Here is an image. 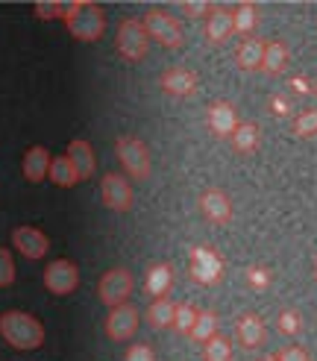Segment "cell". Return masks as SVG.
Segmentation results:
<instances>
[{
	"mask_svg": "<svg viewBox=\"0 0 317 361\" xmlns=\"http://www.w3.org/2000/svg\"><path fill=\"white\" fill-rule=\"evenodd\" d=\"M65 30L74 35L77 42H97L106 32V12L92 4V0H74L65 4Z\"/></svg>",
	"mask_w": 317,
	"mask_h": 361,
	"instance_id": "obj_1",
	"label": "cell"
},
{
	"mask_svg": "<svg viewBox=\"0 0 317 361\" xmlns=\"http://www.w3.org/2000/svg\"><path fill=\"white\" fill-rule=\"evenodd\" d=\"M0 335L15 350H39L44 344V326L27 312L0 314Z\"/></svg>",
	"mask_w": 317,
	"mask_h": 361,
	"instance_id": "obj_2",
	"label": "cell"
},
{
	"mask_svg": "<svg viewBox=\"0 0 317 361\" xmlns=\"http://www.w3.org/2000/svg\"><path fill=\"white\" fill-rule=\"evenodd\" d=\"M141 24H144L147 35L153 42H158L162 47H182L185 44V32H182V24L176 21V18L165 9H147L144 18H141Z\"/></svg>",
	"mask_w": 317,
	"mask_h": 361,
	"instance_id": "obj_3",
	"label": "cell"
},
{
	"mask_svg": "<svg viewBox=\"0 0 317 361\" xmlns=\"http://www.w3.org/2000/svg\"><path fill=\"white\" fill-rule=\"evenodd\" d=\"M115 153L120 159L123 171H127L132 179H147L150 176V171H153L150 150H147V144L141 141L138 135H118Z\"/></svg>",
	"mask_w": 317,
	"mask_h": 361,
	"instance_id": "obj_4",
	"label": "cell"
},
{
	"mask_svg": "<svg viewBox=\"0 0 317 361\" xmlns=\"http://www.w3.org/2000/svg\"><path fill=\"white\" fill-rule=\"evenodd\" d=\"M118 53L127 62H141L150 50V35L141 24V18H123L118 27V39H115Z\"/></svg>",
	"mask_w": 317,
	"mask_h": 361,
	"instance_id": "obj_5",
	"label": "cell"
},
{
	"mask_svg": "<svg viewBox=\"0 0 317 361\" xmlns=\"http://www.w3.org/2000/svg\"><path fill=\"white\" fill-rule=\"evenodd\" d=\"M132 274L127 267H112V270H106V274L100 276V285H97V294L100 300L109 305V309H115V305L120 302H127L130 294H132Z\"/></svg>",
	"mask_w": 317,
	"mask_h": 361,
	"instance_id": "obj_6",
	"label": "cell"
},
{
	"mask_svg": "<svg viewBox=\"0 0 317 361\" xmlns=\"http://www.w3.org/2000/svg\"><path fill=\"white\" fill-rule=\"evenodd\" d=\"M80 285V267L68 259H56L50 262L47 270H44V288L50 294L56 297H65V294H74Z\"/></svg>",
	"mask_w": 317,
	"mask_h": 361,
	"instance_id": "obj_7",
	"label": "cell"
},
{
	"mask_svg": "<svg viewBox=\"0 0 317 361\" xmlns=\"http://www.w3.org/2000/svg\"><path fill=\"white\" fill-rule=\"evenodd\" d=\"M100 197H103V203L109 206L112 212H130L132 203H135L130 179L120 176V173H106L100 179Z\"/></svg>",
	"mask_w": 317,
	"mask_h": 361,
	"instance_id": "obj_8",
	"label": "cell"
},
{
	"mask_svg": "<svg viewBox=\"0 0 317 361\" xmlns=\"http://www.w3.org/2000/svg\"><path fill=\"white\" fill-rule=\"evenodd\" d=\"M191 276L200 285H215L223 276V259L211 247H194L191 250Z\"/></svg>",
	"mask_w": 317,
	"mask_h": 361,
	"instance_id": "obj_9",
	"label": "cell"
},
{
	"mask_svg": "<svg viewBox=\"0 0 317 361\" xmlns=\"http://www.w3.org/2000/svg\"><path fill=\"white\" fill-rule=\"evenodd\" d=\"M138 332V309L130 302H120L106 317V335L112 341H130Z\"/></svg>",
	"mask_w": 317,
	"mask_h": 361,
	"instance_id": "obj_10",
	"label": "cell"
},
{
	"mask_svg": "<svg viewBox=\"0 0 317 361\" xmlns=\"http://www.w3.org/2000/svg\"><path fill=\"white\" fill-rule=\"evenodd\" d=\"M200 212L209 224L215 226H226L232 221V200H229V194L220 191V188H206L200 194Z\"/></svg>",
	"mask_w": 317,
	"mask_h": 361,
	"instance_id": "obj_11",
	"label": "cell"
},
{
	"mask_svg": "<svg viewBox=\"0 0 317 361\" xmlns=\"http://www.w3.org/2000/svg\"><path fill=\"white\" fill-rule=\"evenodd\" d=\"M206 123H209V130L211 135H218V138H232V133L238 130V112H235V106L229 103V100H215L206 109Z\"/></svg>",
	"mask_w": 317,
	"mask_h": 361,
	"instance_id": "obj_12",
	"label": "cell"
},
{
	"mask_svg": "<svg viewBox=\"0 0 317 361\" xmlns=\"http://www.w3.org/2000/svg\"><path fill=\"white\" fill-rule=\"evenodd\" d=\"M12 247L18 252H24L27 259H44L47 256V250H50V241L42 229H35V226H18L12 229Z\"/></svg>",
	"mask_w": 317,
	"mask_h": 361,
	"instance_id": "obj_13",
	"label": "cell"
},
{
	"mask_svg": "<svg viewBox=\"0 0 317 361\" xmlns=\"http://www.w3.org/2000/svg\"><path fill=\"white\" fill-rule=\"evenodd\" d=\"M197 85H200L197 74L188 71V68H168L165 74L158 77V88L170 97H191L194 92H197Z\"/></svg>",
	"mask_w": 317,
	"mask_h": 361,
	"instance_id": "obj_14",
	"label": "cell"
},
{
	"mask_svg": "<svg viewBox=\"0 0 317 361\" xmlns=\"http://www.w3.org/2000/svg\"><path fill=\"white\" fill-rule=\"evenodd\" d=\"M264 335L268 332H264V320L259 314L247 312V314H241L235 320V338H238V344L244 350H259L264 344Z\"/></svg>",
	"mask_w": 317,
	"mask_h": 361,
	"instance_id": "obj_15",
	"label": "cell"
},
{
	"mask_svg": "<svg viewBox=\"0 0 317 361\" xmlns=\"http://www.w3.org/2000/svg\"><path fill=\"white\" fill-rule=\"evenodd\" d=\"M235 32V21H232V9L226 6H211L209 18H206V39L211 44H223L229 42V35Z\"/></svg>",
	"mask_w": 317,
	"mask_h": 361,
	"instance_id": "obj_16",
	"label": "cell"
},
{
	"mask_svg": "<svg viewBox=\"0 0 317 361\" xmlns=\"http://www.w3.org/2000/svg\"><path fill=\"white\" fill-rule=\"evenodd\" d=\"M288 62H291V47L282 42V39H273L264 44V59H261V71L268 77H282L288 71Z\"/></svg>",
	"mask_w": 317,
	"mask_h": 361,
	"instance_id": "obj_17",
	"label": "cell"
},
{
	"mask_svg": "<svg viewBox=\"0 0 317 361\" xmlns=\"http://www.w3.org/2000/svg\"><path fill=\"white\" fill-rule=\"evenodd\" d=\"M65 156L70 159V165L77 168L80 179H92V176H94L97 159H94V147H92V144H88L85 138H74V141H70Z\"/></svg>",
	"mask_w": 317,
	"mask_h": 361,
	"instance_id": "obj_18",
	"label": "cell"
},
{
	"mask_svg": "<svg viewBox=\"0 0 317 361\" xmlns=\"http://www.w3.org/2000/svg\"><path fill=\"white\" fill-rule=\"evenodd\" d=\"M264 39H259V35H247V39L235 47V65L241 71H261V59H264Z\"/></svg>",
	"mask_w": 317,
	"mask_h": 361,
	"instance_id": "obj_19",
	"label": "cell"
},
{
	"mask_svg": "<svg viewBox=\"0 0 317 361\" xmlns=\"http://www.w3.org/2000/svg\"><path fill=\"white\" fill-rule=\"evenodd\" d=\"M50 161H53V156L47 153V147H42V144H35V147H30L27 150V156H24V176L30 179V183H42V179L50 173Z\"/></svg>",
	"mask_w": 317,
	"mask_h": 361,
	"instance_id": "obj_20",
	"label": "cell"
},
{
	"mask_svg": "<svg viewBox=\"0 0 317 361\" xmlns=\"http://www.w3.org/2000/svg\"><path fill=\"white\" fill-rule=\"evenodd\" d=\"M232 150L235 153H241V156H250V153H256L259 150V141H261V130H259V123H253V121H244V123H238V130L232 133Z\"/></svg>",
	"mask_w": 317,
	"mask_h": 361,
	"instance_id": "obj_21",
	"label": "cell"
},
{
	"mask_svg": "<svg viewBox=\"0 0 317 361\" xmlns=\"http://www.w3.org/2000/svg\"><path fill=\"white\" fill-rule=\"evenodd\" d=\"M170 285H173V267H170V264L158 262V264H153V267L147 270L144 288H147V294H150V297H168Z\"/></svg>",
	"mask_w": 317,
	"mask_h": 361,
	"instance_id": "obj_22",
	"label": "cell"
},
{
	"mask_svg": "<svg viewBox=\"0 0 317 361\" xmlns=\"http://www.w3.org/2000/svg\"><path fill=\"white\" fill-rule=\"evenodd\" d=\"M50 183L53 185H59V188H74L77 183H80V173H77V168L70 165V159L68 156H53V161H50Z\"/></svg>",
	"mask_w": 317,
	"mask_h": 361,
	"instance_id": "obj_23",
	"label": "cell"
},
{
	"mask_svg": "<svg viewBox=\"0 0 317 361\" xmlns=\"http://www.w3.org/2000/svg\"><path fill=\"white\" fill-rule=\"evenodd\" d=\"M173 314H176V302L168 297H156L147 309V323L153 329H168L173 326Z\"/></svg>",
	"mask_w": 317,
	"mask_h": 361,
	"instance_id": "obj_24",
	"label": "cell"
},
{
	"mask_svg": "<svg viewBox=\"0 0 317 361\" xmlns=\"http://www.w3.org/2000/svg\"><path fill=\"white\" fill-rule=\"evenodd\" d=\"M232 21H235V32H241L244 39L253 35V30L259 27V6L256 4H238L232 9Z\"/></svg>",
	"mask_w": 317,
	"mask_h": 361,
	"instance_id": "obj_25",
	"label": "cell"
},
{
	"mask_svg": "<svg viewBox=\"0 0 317 361\" xmlns=\"http://www.w3.org/2000/svg\"><path fill=\"white\" fill-rule=\"evenodd\" d=\"M218 335V314L206 309V312H197V320H194V329H191V338L200 341V344H206L209 338Z\"/></svg>",
	"mask_w": 317,
	"mask_h": 361,
	"instance_id": "obj_26",
	"label": "cell"
},
{
	"mask_svg": "<svg viewBox=\"0 0 317 361\" xmlns=\"http://www.w3.org/2000/svg\"><path fill=\"white\" fill-rule=\"evenodd\" d=\"M276 329L282 335H288V338H297L299 332L306 329V323H303V314H299L297 309H282L276 314Z\"/></svg>",
	"mask_w": 317,
	"mask_h": 361,
	"instance_id": "obj_27",
	"label": "cell"
},
{
	"mask_svg": "<svg viewBox=\"0 0 317 361\" xmlns=\"http://www.w3.org/2000/svg\"><path fill=\"white\" fill-rule=\"evenodd\" d=\"M203 355H206V361H232V344H229V338L215 335L206 341Z\"/></svg>",
	"mask_w": 317,
	"mask_h": 361,
	"instance_id": "obj_28",
	"label": "cell"
},
{
	"mask_svg": "<svg viewBox=\"0 0 317 361\" xmlns=\"http://www.w3.org/2000/svg\"><path fill=\"white\" fill-rule=\"evenodd\" d=\"M194 320H197V309L191 302H176V314H173V329L180 335H191Z\"/></svg>",
	"mask_w": 317,
	"mask_h": 361,
	"instance_id": "obj_29",
	"label": "cell"
},
{
	"mask_svg": "<svg viewBox=\"0 0 317 361\" xmlns=\"http://www.w3.org/2000/svg\"><path fill=\"white\" fill-rule=\"evenodd\" d=\"M294 135L297 138H314L317 135V106L306 109L294 118Z\"/></svg>",
	"mask_w": 317,
	"mask_h": 361,
	"instance_id": "obj_30",
	"label": "cell"
},
{
	"mask_svg": "<svg viewBox=\"0 0 317 361\" xmlns=\"http://www.w3.org/2000/svg\"><path fill=\"white\" fill-rule=\"evenodd\" d=\"M244 279H247V285H250L253 291H268L271 282H273V274L268 267H261V264H250L244 270Z\"/></svg>",
	"mask_w": 317,
	"mask_h": 361,
	"instance_id": "obj_31",
	"label": "cell"
},
{
	"mask_svg": "<svg viewBox=\"0 0 317 361\" xmlns=\"http://www.w3.org/2000/svg\"><path fill=\"white\" fill-rule=\"evenodd\" d=\"M15 282V259L12 252L0 247V288H9Z\"/></svg>",
	"mask_w": 317,
	"mask_h": 361,
	"instance_id": "obj_32",
	"label": "cell"
},
{
	"mask_svg": "<svg viewBox=\"0 0 317 361\" xmlns=\"http://www.w3.org/2000/svg\"><path fill=\"white\" fill-rule=\"evenodd\" d=\"M35 15L42 21H53V18H65V4H56V0H47V4H35Z\"/></svg>",
	"mask_w": 317,
	"mask_h": 361,
	"instance_id": "obj_33",
	"label": "cell"
},
{
	"mask_svg": "<svg viewBox=\"0 0 317 361\" xmlns=\"http://www.w3.org/2000/svg\"><path fill=\"white\" fill-rule=\"evenodd\" d=\"M123 361H156V353L150 344H132L123 355Z\"/></svg>",
	"mask_w": 317,
	"mask_h": 361,
	"instance_id": "obj_34",
	"label": "cell"
},
{
	"mask_svg": "<svg viewBox=\"0 0 317 361\" xmlns=\"http://www.w3.org/2000/svg\"><path fill=\"white\" fill-rule=\"evenodd\" d=\"M211 12V4H206V0H185L182 4V15L188 18H209Z\"/></svg>",
	"mask_w": 317,
	"mask_h": 361,
	"instance_id": "obj_35",
	"label": "cell"
},
{
	"mask_svg": "<svg viewBox=\"0 0 317 361\" xmlns=\"http://www.w3.org/2000/svg\"><path fill=\"white\" fill-rule=\"evenodd\" d=\"M276 361H311V355L303 347H282L276 353Z\"/></svg>",
	"mask_w": 317,
	"mask_h": 361,
	"instance_id": "obj_36",
	"label": "cell"
},
{
	"mask_svg": "<svg viewBox=\"0 0 317 361\" xmlns=\"http://www.w3.org/2000/svg\"><path fill=\"white\" fill-rule=\"evenodd\" d=\"M273 109H276V115H285V100L276 97V100H273Z\"/></svg>",
	"mask_w": 317,
	"mask_h": 361,
	"instance_id": "obj_37",
	"label": "cell"
},
{
	"mask_svg": "<svg viewBox=\"0 0 317 361\" xmlns=\"http://www.w3.org/2000/svg\"><path fill=\"white\" fill-rule=\"evenodd\" d=\"M259 361H276V355H261Z\"/></svg>",
	"mask_w": 317,
	"mask_h": 361,
	"instance_id": "obj_38",
	"label": "cell"
},
{
	"mask_svg": "<svg viewBox=\"0 0 317 361\" xmlns=\"http://www.w3.org/2000/svg\"><path fill=\"white\" fill-rule=\"evenodd\" d=\"M314 279H317V256H314Z\"/></svg>",
	"mask_w": 317,
	"mask_h": 361,
	"instance_id": "obj_39",
	"label": "cell"
},
{
	"mask_svg": "<svg viewBox=\"0 0 317 361\" xmlns=\"http://www.w3.org/2000/svg\"><path fill=\"white\" fill-rule=\"evenodd\" d=\"M314 94H317V85H314Z\"/></svg>",
	"mask_w": 317,
	"mask_h": 361,
	"instance_id": "obj_40",
	"label": "cell"
}]
</instances>
